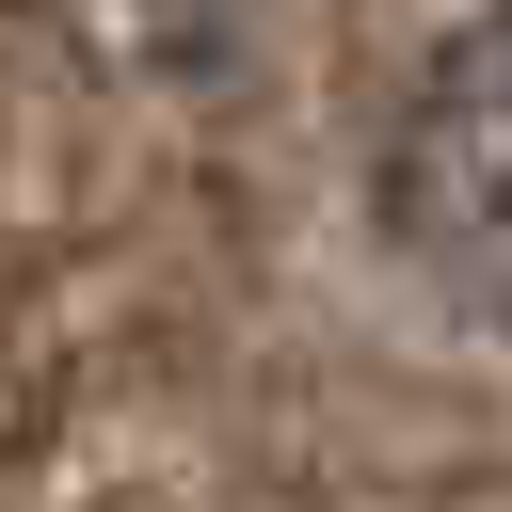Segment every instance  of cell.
Segmentation results:
<instances>
[{"label": "cell", "mask_w": 512, "mask_h": 512, "mask_svg": "<svg viewBox=\"0 0 512 512\" xmlns=\"http://www.w3.org/2000/svg\"><path fill=\"white\" fill-rule=\"evenodd\" d=\"M368 208L416 288H448L480 336H512V0H480L384 112Z\"/></svg>", "instance_id": "cell-1"}]
</instances>
